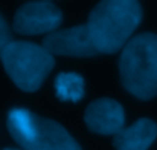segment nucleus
<instances>
[{"label": "nucleus", "instance_id": "8", "mask_svg": "<svg viewBox=\"0 0 157 150\" xmlns=\"http://www.w3.org/2000/svg\"><path fill=\"white\" fill-rule=\"evenodd\" d=\"M156 136V123L148 118H140L133 126L122 129L114 135L113 146L116 150H147L154 143Z\"/></svg>", "mask_w": 157, "mask_h": 150}, {"label": "nucleus", "instance_id": "4", "mask_svg": "<svg viewBox=\"0 0 157 150\" xmlns=\"http://www.w3.org/2000/svg\"><path fill=\"white\" fill-rule=\"evenodd\" d=\"M9 78L26 92H35L55 66L53 55L31 42H11L0 55Z\"/></svg>", "mask_w": 157, "mask_h": 150}, {"label": "nucleus", "instance_id": "10", "mask_svg": "<svg viewBox=\"0 0 157 150\" xmlns=\"http://www.w3.org/2000/svg\"><path fill=\"white\" fill-rule=\"evenodd\" d=\"M12 42V35H11V29L8 26V23L5 22V18L0 15V55L5 51V48Z\"/></svg>", "mask_w": 157, "mask_h": 150}, {"label": "nucleus", "instance_id": "9", "mask_svg": "<svg viewBox=\"0 0 157 150\" xmlns=\"http://www.w3.org/2000/svg\"><path fill=\"white\" fill-rule=\"evenodd\" d=\"M55 92L61 101H79L84 97V78L75 72H61L55 78Z\"/></svg>", "mask_w": 157, "mask_h": 150}, {"label": "nucleus", "instance_id": "3", "mask_svg": "<svg viewBox=\"0 0 157 150\" xmlns=\"http://www.w3.org/2000/svg\"><path fill=\"white\" fill-rule=\"evenodd\" d=\"M6 126L23 150H81L76 140L61 124L28 109L9 110Z\"/></svg>", "mask_w": 157, "mask_h": 150}, {"label": "nucleus", "instance_id": "6", "mask_svg": "<svg viewBox=\"0 0 157 150\" xmlns=\"http://www.w3.org/2000/svg\"><path fill=\"white\" fill-rule=\"evenodd\" d=\"M43 48L51 55L69 57H95L99 52L92 43L87 25L51 32L43 40Z\"/></svg>", "mask_w": 157, "mask_h": 150}, {"label": "nucleus", "instance_id": "11", "mask_svg": "<svg viewBox=\"0 0 157 150\" xmlns=\"http://www.w3.org/2000/svg\"><path fill=\"white\" fill-rule=\"evenodd\" d=\"M6 150H11V149H6Z\"/></svg>", "mask_w": 157, "mask_h": 150}, {"label": "nucleus", "instance_id": "2", "mask_svg": "<svg viewBox=\"0 0 157 150\" xmlns=\"http://www.w3.org/2000/svg\"><path fill=\"white\" fill-rule=\"evenodd\" d=\"M122 86L140 100L157 95V35L144 32L124 46L119 60Z\"/></svg>", "mask_w": 157, "mask_h": 150}, {"label": "nucleus", "instance_id": "5", "mask_svg": "<svg viewBox=\"0 0 157 150\" xmlns=\"http://www.w3.org/2000/svg\"><path fill=\"white\" fill-rule=\"evenodd\" d=\"M63 22V12L51 2H28L14 15V31L21 35L51 34Z\"/></svg>", "mask_w": 157, "mask_h": 150}, {"label": "nucleus", "instance_id": "1", "mask_svg": "<svg viewBox=\"0 0 157 150\" xmlns=\"http://www.w3.org/2000/svg\"><path fill=\"white\" fill-rule=\"evenodd\" d=\"M140 20L142 9L137 2H101L90 12L87 29L99 54H114L128 43Z\"/></svg>", "mask_w": 157, "mask_h": 150}, {"label": "nucleus", "instance_id": "7", "mask_svg": "<svg viewBox=\"0 0 157 150\" xmlns=\"http://www.w3.org/2000/svg\"><path fill=\"white\" fill-rule=\"evenodd\" d=\"M87 127L99 135H117L124 129L125 112L116 100L99 98L89 104L84 113Z\"/></svg>", "mask_w": 157, "mask_h": 150}]
</instances>
